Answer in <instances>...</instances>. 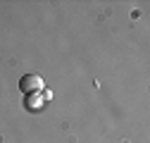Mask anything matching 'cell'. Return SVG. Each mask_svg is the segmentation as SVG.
<instances>
[{
    "instance_id": "cell-1",
    "label": "cell",
    "mask_w": 150,
    "mask_h": 143,
    "mask_svg": "<svg viewBox=\"0 0 150 143\" xmlns=\"http://www.w3.org/2000/svg\"><path fill=\"white\" fill-rule=\"evenodd\" d=\"M45 88V81L38 76V74H24L22 79H19V91L22 93H41Z\"/></svg>"
}]
</instances>
